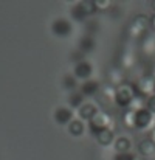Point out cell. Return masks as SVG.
Here are the masks:
<instances>
[{"mask_svg": "<svg viewBox=\"0 0 155 160\" xmlns=\"http://www.w3.org/2000/svg\"><path fill=\"white\" fill-rule=\"evenodd\" d=\"M140 151H141V154H144V156H152V154H155V143L151 138L143 140V142L140 143Z\"/></svg>", "mask_w": 155, "mask_h": 160, "instance_id": "1", "label": "cell"}, {"mask_svg": "<svg viewBox=\"0 0 155 160\" xmlns=\"http://www.w3.org/2000/svg\"><path fill=\"white\" fill-rule=\"evenodd\" d=\"M146 109H148L151 113H155V93L148 98V101H146Z\"/></svg>", "mask_w": 155, "mask_h": 160, "instance_id": "2", "label": "cell"}, {"mask_svg": "<svg viewBox=\"0 0 155 160\" xmlns=\"http://www.w3.org/2000/svg\"><path fill=\"white\" fill-rule=\"evenodd\" d=\"M95 86H96V82H93V81H90V82H85V84L82 86V90H84V92H92V87L95 89Z\"/></svg>", "mask_w": 155, "mask_h": 160, "instance_id": "3", "label": "cell"}, {"mask_svg": "<svg viewBox=\"0 0 155 160\" xmlns=\"http://www.w3.org/2000/svg\"><path fill=\"white\" fill-rule=\"evenodd\" d=\"M152 25H154V28H155V16L152 17Z\"/></svg>", "mask_w": 155, "mask_h": 160, "instance_id": "4", "label": "cell"}, {"mask_svg": "<svg viewBox=\"0 0 155 160\" xmlns=\"http://www.w3.org/2000/svg\"><path fill=\"white\" fill-rule=\"evenodd\" d=\"M154 93H155V82H154Z\"/></svg>", "mask_w": 155, "mask_h": 160, "instance_id": "5", "label": "cell"}, {"mask_svg": "<svg viewBox=\"0 0 155 160\" xmlns=\"http://www.w3.org/2000/svg\"><path fill=\"white\" fill-rule=\"evenodd\" d=\"M135 160H141V159H135Z\"/></svg>", "mask_w": 155, "mask_h": 160, "instance_id": "6", "label": "cell"}]
</instances>
